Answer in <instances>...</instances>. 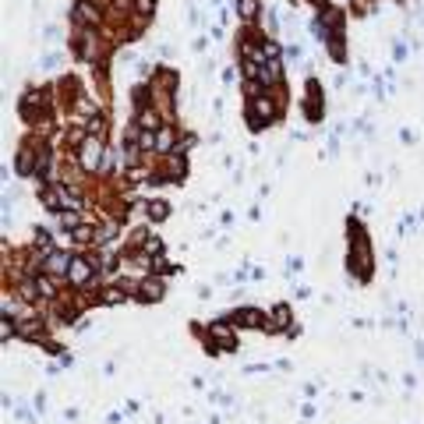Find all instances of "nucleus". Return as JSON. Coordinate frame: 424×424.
<instances>
[{
    "instance_id": "1",
    "label": "nucleus",
    "mask_w": 424,
    "mask_h": 424,
    "mask_svg": "<svg viewBox=\"0 0 424 424\" xmlns=\"http://www.w3.org/2000/svg\"><path fill=\"white\" fill-rule=\"evenodd\" d=\"M96 265H92V258H85V254H74V262H71V272H67V283L71 286H88L96 279Z\"/></svg>"
},
{
    "instance_id": "2",
    "label": "nucleus",
    "mask_w": 424,
    "mask_h": 424,
    "mask_svg": "<svg viewBox=\"0 0 424 424\" xmlns=\"http://www.w3.org/2000/svg\"><path fill=\"white\" fill-rule=\"evenodd\" d=\"M134 294L142 300H159L163 297V283L159 279H142V283H134Z\"/></svg>"
},
{
    "instance_id": "3",
    "label": "nucleus",
    "mask_w": 424,
    "mask_h": 424,
    "mask_svg": "<svg viewBox=\"0 0 424 424\" xmlns=\"http://www.w3.org/2000/svg\"><path fill=\"white\" fill-rule=\"evenodd\" d=\"M237 11H240V18H244V25H254V18L262 14V4L258 0H237Z\"/></svg>"
},
{
    "instance_id": "4",
    "label": "nucleus",
    "mask_w": 424,
    "mask_h": 424,
    "mask_svg": "<svg viewBox=\"0 0 424 424\" xmlns=\"http://www.w3.org/2000/svg\"><path fill=\"white\" fill-rule=\"evenodd\" d=\"M145 216L159 223V219H166V216H170V205H166L163 198H148V202H145Z\"/></svg>"
}]
</instances>
